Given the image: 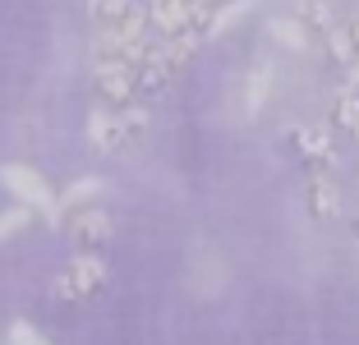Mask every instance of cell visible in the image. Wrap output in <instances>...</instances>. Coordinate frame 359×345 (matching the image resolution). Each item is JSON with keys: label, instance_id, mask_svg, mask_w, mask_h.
I'll return each mask as SVG.
<instances>
[{"label": "cell", "instance_id": "14", "mask_svg": "<svg viewBox=\"0 0 359 345\" xmlns=\"http://www.w3.org/2000/svg\"><path fill=\"white\" fill-rule=\"evenodd\" d=\"M28 217H32V208H23V203H19V208H10V212H0V240H10L14 230H23V226H28Z\"/></svg>", "mask_w": 359, "mask_h": 345}, {"label": "cell", "instance_id": "11", "mask_svg": "<svg viewBox=\"0 0 359 345\" xmlns=\"http://www.w3.org/2000/svg\"><path fill=\"white\" fill-rule=\"evenodd\" d=\"M299 23H304L309 32H327V28H332L327 0H299Z\"/></svg>", "mask_w": 359, "mask_h": 345}, {"label": "cell", "instance_id": "17", "mask_svg": "<svg viewBox=\"0 0 359 345\" xmlns=\"http://www.w3.org/2000/svg\"><path fill=\"white\" fill-rule=\"evenodd\" d=\"M346 32H350V42H355V55H359V19H355V23H350V28H346Z\"/></svg>", "mask_w": 359, "mask_h": 345}, {"label": "cell", "instance_id": "5", "mask_svg": "<svg viewBox=\"0 0 359 345\" xmlns=\"http://www.w3.org/2000/svg\"><path fill=\"white\" fill-rule=\"evenodd\" d=\"M88 138H93L97 152H116V147H125L129 129H125L120 106H111V111H93V120H88Z\"/></svg>", "mask_w": 359, "mask_h": 345}, {"label": "cell", "instance_id": "10", "mask_svg": "<svg viewBox=\"0 0 359 345\" xmlns=\"http://www.w3.org/2000/svg\"><path fill=\"white\" fill-rule=\"evenodd\" d=\"M272 37L285 46V51H304L309 46V28L299 19H272Z\"/></svg>", "mask_w": 359, "mask_h": 345}, {"label": "cell", "instance_id": "3", "mask_svg": "<svg viewBox=\"0 0 359 345\" xmlns=\"http://www.w3.org/2000/svg\"><path fill=\"white\" fill-rule=\"evenodd\" d=\"M93 83H97V97H102L106 106H129L134 102V65L125 60H97V74H93Z\"/></svg>", "mask_w": 359, "mask_h": 345}, {"label": "cell", "instance_id": "1", "mask_svg": "<svg viewBox=\"0 0 359 345\" xmlns=\"http://www.w3.org/2000/svg\"><path fill=\"white\" fill-rule=\"evenodd\" d=\"M106 281V262L97 258V253H79L69 267H65V276L55 281V295L60 299H88V295H97Z\"/></svg>", "mask_w": 359, "mask_h": 345}, {"label": "cell", "instance_id": "2", "mask_svg": "<svg viewBox=\"0 0 359 345\" xmlns=\"http://www.w3.org/2000/svg\"><path fill=\"white\" fill-rule=\"evenodd\" d=\"M0 180H5V189H10L23 208H37V212H46V217H55V194L32 166H5Z\"/></svg>", "mask_w": 359, "mask_h": 345}, {"label": "cell", "instance_id": "16", "mask_svg": "<svg viewBox=\"0 0 359 345\" xmlns=\"http://www.w3.org/2000/svg\"><path fill=\"white\" fill-rule=\"evenodd\" d=\"M10 345H46V341L32 332L28 323H14V327H10Z\"/></svg>", "mask_w": 359, "mask_h": 345}, {"label": "cell", "instance_id": "12", "mask_svg": "<svg viewBox=\"0 0 359 345\" xmlns=\"http://www.w3.org/2000/svg\"><path fill=\"white\" fill-rule=\"evenodd\" d=\"M323 37H327V51H332V60H337V65H355V42H350L346 28H337V23H332Z\"/></svg>", "mask_w": 359, "mask_h": 345}, {"label": "cell", "instance_id": "9", "mask_svg": "<svg viewBox=\"0 0 359 345\" xmlns=\"http://www.w3.org/2000/svg\"><path fill=\"white\" fill-rule=\"evenodd\" d=\"M249 10H254V0H231V5H222V10H212L208 32H203V37H222V32L231 28V23H240Z\"/></svg>", "mask_w": 359, "mask_h": 345}, {"label": "cell", "instance_id": "4", "mask_svg": "<svg viewBox=\"0 0 359 345\" xmlns=\"http://www.w3.org/2000/svg\"><path fill=\"white\" fill-rule=\"evenodd\" d=\"M111 217H106L102 208H74V221H69V235H74V244L83 253H97L106 240H111Z\"/></svg>", "mask_w": 359, "mask_h": 345}, {"label": "cell", "instance_id": "15", "mask_svg": "<svg viewBox=\"0 0 359 345\" xmlns=\"http://www.w3.org/2000/svg\"><path fill=\"white\" fill-rule=\"evenodd\" d=\"M97 189H102V180H79V184H69V194H65V208H79V203L97 198Z\"/></svg>", "mask_w": 359, "mask_h": 345}, {"label": "cell", "instance_id": "13", "mask_svg": "<svg viewBox=\"0 0 359 345\" xmlns=\"http://www.w3.org/2000/svg\"><path fill=\"white\" fill-rule=\"evenodd\" d=\"M129 5H134V0H88V10H93V19L102 23V28H111V23H116Z\"/></svg>", "mask_w": 359, "mask_h": 345}, {"label": "cell", "instance_id": "6", "mask_svg": "<svg viewBox=\"0 0 359 345\" xmlns=\"http://www.w3.org/2000/svg\"><path fill=\"white\" fill-rule=\"evenodd\" d=\"M309 208H313V217L318 221H332L341 212V194H337V184H332L327 175H318L313 170V180H309Z\"/></svg>", "mask_w": 359, "mask_h": 345}, {"label": "cell", "instance_id": "7", "mask_svg": "<svg viewBox=\"0 0 359 345\" xmlns=\"http://www.w3.org/2000/svg\"><path fill=\"white\" fill-rule=\"evenodd\" d=\"M295 143H299V152H304L309 161H318V166H327L332 161V138H327V129H295Z\"/></svg>", "mask_w": 359, "mask_h": 345}, {"label": "cell", "instance_id": "8", "mask_svg": "<svg viewBox=\"0 0 359 345\" xmlns=\"http://www.w3.org/2000/svg\"><path fill=\"white\" fill-rule=\"evenodd\" d=\"M267 93H272V69H267V65H254L249 88H244V115H258V111H263Z\"/></svg>", "mask_w": 359, "mask_h": 345}]
</instances>
